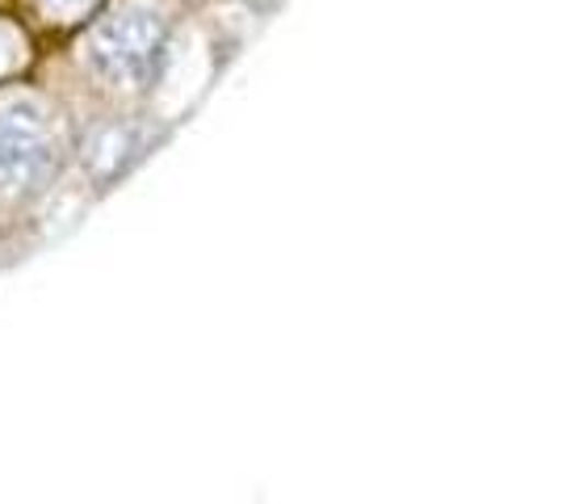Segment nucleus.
<instances>
[{
    "label": "nucleus",
    "mask_w": 562,
    "mask_h": 504,
    "mask_svg": "<svg viewBox=\"0 0 562 504\" xmlns=\"http://www.w3.org/2000/svg\"><path fill=\"white\" fill-rule=\"evenodd\" d=\"M43 9H47L50 22H76V18H85V13H93L97 0H38Z\"/></svg>",
    "instance_id": "20e7f679"
},
{
    "label": "nucleus",
    "mask_w": 562,
    "mask_h": 504,
    "mask_svg": "<svg viewBox=\"0 0 562 504\" xmlns=\"http://www.w3.org/2000/svg\"><path fill=\"white\" fill-rule=\"evenodd\" d=\"M64 156L59 122L38 93H0V206H22L55 181Z\"/></svg>",
    "instance_id": "f03ea898"
},
{
    "label": "nucleus",
    "mask_w": 562,
    "mask_h": 504,
    "mask_svg": "<svg viewBox=\"0 0 562 504\" xmlns=\"http://www.w3.org/2000/svg\"><path fill=\"white\" fill-rule=\"evenodd\" d=\"M172 25L160 4L126 0L110 9L85 38V64L110 93H143L151 89L168 64Z\"/></svg>",
    "instance_id": "f257e3e1"
},
{
    "label": "nucleus",
    "mask_w": 562,
    "mask_h": 504,
    "mask_svg": "<svg viewBox=\"0 0 562 504\" xmlns=\"http://www.w3.org/2000/svg\"><path fill=\"white\" fill-rule=\"evenodd\" d=\"M22 64V38H18V30L13 25L0 22V76L13 72Z\"/></svg>",
    "instance_id": "39448f33"
},
{
    "label": "nucleus",
    "mask_w": 562,
    "mask_h": 504,
    "mask_svg": "<svg viewBox=\"0 0 562 504\" xmlns=\"http://www.w3.org/2000/svg\"><path fill=\"white\" fill-rule=\"evenodd\" d=\"M147 126L131 119H110L97 122L89 131V139L80 147V160H85V172L93 177L97 186H110L117 177H126L131 168L139 165V156L147 152Z\"/></svg>",
    "instance_id": "7ed1b4c3"
}]
</instances>
